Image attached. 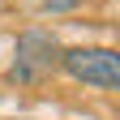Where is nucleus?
I'll use <instances>...</instances> for the list:
<instances>
[{
  "label": "nucleus",
  "instance_id": "nucleus-3",
  "mask_svg": "<svg viewBox=\"0 0 120 120\" xmlns=\"http://www.w3.org/2000/svg\"><path fill=\"white\" fill-rule=\"evenodd\" d=\"M82 0H43V9L47 13H69V9H77Z\"/></svg>",
  "mask_w": 120,
  "mask_h": 120
},
{
  "label": "nucleus",
  "instance_id": "nucleus-2",
  "mask_svg": "<svg viewBox=\"0 0 120 120\" xmlns=\"http://www.w3.org/2000/svg\"><path fill=\"white\" fill-rule=\"evenodd\" d=\"M60 69L73 82H86L99 90L120 86V56L112 47H69V52H60Z\"/></svg>",
  "mask_w": 120,
  "mask_h": 120
},
{
  "label": "nucleus",
  "instance_id": "nucleus-1",
  "mask_svg": "<svg viewBox=\"0 0 120 120\" xmlns=\"http://www.w3.org/2000/svg\"><path fill=\"white\" fill-rule=\"evenodd\" d=\"M60 69V43L52 30H22L13 43V64H9V82L17 86H39L43 77H52Z\"/></svg>",
  "mask_w": 120,
  "mask_h": 120
}]
</instances>
